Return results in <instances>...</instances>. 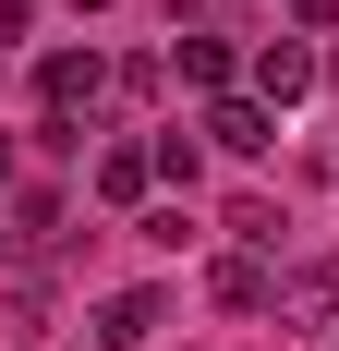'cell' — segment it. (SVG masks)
Segmentation results:
<instances>
[{"instance_id": "cell-13", "label": "cell", "mask_w": 339, "mask_h": 351, "mask_svg": "<svg viewBox=\"0 0 339 351\" xmlns=\"http://www.w3.org/2000/svg\"><path fill=\"white\" fill-rule=\"evenodd\" d=\"M0 182H12V134H0Z\"/></svg>"}, {"instance_id": "cell-5", "label": "cell", "mask_w": 339, "mask_h": 351, "mask_svg": "<svg viewBox=\"0 0 339 351\" xmlns=\"http://www.w3.org/2000/svg\"><path fill=\"white\" fill-rule=\"evenodd\" d=\"M315 73H327V61H315V36H267V49H255V97L291 109V97H315Z\"/></svg>"}, {"instance_id": "cell-8", "label": "cell", "mask_w": 339, "mask_h": 351, "mask_svg": "<svg viewBox=\"0 0 339 351\" xmlns=\"http://www.w3.org/2000/svg\"><path fill=\"white\" fill-rule=\"evenodd\" d=\"M170 73H182V85H206V97H231V36H182V49H170Z\"/></svg>"}, {"instance_id": "cell-11", "label": "cell", "mask_w": 339, "mask_h": 351, "mask_svg": "<svg viewBox=\"0 0 339 351\" xmlns=\"http://www.w3.org/2000/svg\"><path fill=\"white\" fill-rule=\"evenodd\" d=\"M0 49H25V0H0Z\"/></svg>"}, {"instance_id": "cell-1", "label": "cell", "mask_w": 339, "mask_h": 351, "mask_svg": "<svg viewBox=\"0 0 339 351\" xmlns=\"http://www.w3.org/2000/svg\"><path fill=\"white\" fill-rule=\"evenodd\" d=\"M109 85H121V73H109L97 49H49V61H36V109H49V121H73V109H97Z\"/></svg>"}, {"instance_id": "cell-3", "label": "cell", "mask_w": 339, "mask_h": 351, "mask_svg": "<svg viewBox=\"0 0 339 351\" xmlns=\"http://www.w3.org/2000/svg\"><path fill=\"white\" fill-rule=\"evenodd\" d=\"M206 303H218V315H279V267L267 254H218V267H206Z\"/></svg>"}, {"instance_id": "cell-14", "label": "cell", "mask_w": 339, "mask_h": 351, "mask_svg": "<svg viewBox=\"0 0 339 351\" xmlns=\"http://www.w3.org/2000/svg\"><path fill=\"white\" fill-rule=\"evenodd\" d=\"M73 12H109V0H73Z\"/></svg>"}, {"instance_id": "cell-2", "label": "cell", "mask_w": 339, "mask_h": 351, "mask_svg": "<svg viewBox=\"0 0 339 351\" xmlns=\"http://www.w3.org/2000/svg\"><path fill=\"white\" fill-rule=\"evenodd\" d=\"M279 327H339V254H303V267H279Z\"/></svg>"}, {"instance_id": "cell-6", "label": "cell", "mask_w": 339, "mask_h": 351, "mask_svg": "<svg viewBox=\"0 0 339 351\" xmlns=\"http://www.w3.org/2000/svg\"><path fill=\"white\" fill-rule=\"evenodd\" d=\"M158 327H170V303H158V291H121V303H97V339H109V351H145Z\"/></svg>"}, {"instance_id": "cell-12", "label": "cell", "mask_w": 339, "mask_h": 351, "mask_svg": "<svg viewBox=\"0 0 339 351\" xmlns=\"http://www.w3.org/2000/svg\"><path fill=\"white\" fill-rule=\"evenodd\" d=\"M315 170H327V194H339V134H327V145H315Z\"/></svg>"}, {"instance_id": "cell-10", "label": "cell", "mask_w": 339, "mask_h": 351, "mask_svg": "<svg viewBox=\"0 0 339 351\" xmlns=\"http://www.w3.org/2000/svg\"><path fill=\"white\" fill-rule=\"evenodd\" d=\"M134 243H158V254H182V243H194V218H182V206H134Z\"/></svg>"}, {"instance_id": "cell-9", "label": "cell", "mask_w": 339, "mask_h": 351, "mask_svg": "<svg viewBox=\"0 0 339 351\" xmlns=\"http://www.w3.org/2000/svg\"><path fill=\"white\" fill-rule=\"evenodd\" d=\"M218 230H231L242 254H279V230H291V218H279L267 194H231V218H218Z\"/></svg>"}, {"instance_id": "cell-4", "label": "cell", "mask_w": 339, "mask_h": 351, "mask_svg": "<svg viewBox=\"0 0 339 351\" xmlns=\"http://www.w3.org/2000/svg\"><path fill=\"white\" fill-rule=\"evenodd\" d=\"M206 145H218V158H267V145H279V109L255 97V85H231V97L206 109Z\"/></svg>"}, {"instance_id": "cell-7", "label": "cell", "mask_w": 339, "mask_h": 351, "mask_svg": "<svg viewBox=\"0 0 339 351\" xmlns=\"http://www.w3.org/2000/svg\"><path fill=\"white\" fill-rule=\"evenodd\" d=\"M145 182H158V145H97V194L109 206H145Z\"/></svg>"}]
</instances>
